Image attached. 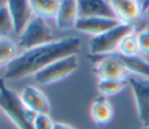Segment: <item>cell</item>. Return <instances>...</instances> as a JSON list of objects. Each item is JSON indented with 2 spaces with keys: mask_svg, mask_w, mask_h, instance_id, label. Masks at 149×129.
I'll list each match as a JSON object with an SVG mask.
<instances>
[{
  "mask_svg": "<svg viewBox=\"0 0 149 129\" xmlns=\"http://www.w3.org/2000/svg\"><path fill=\"white\" fill-rule=\"evenodd\" d=\"M143 129H149V126H147V127H144Z\"/></svg>",
  "mask_w": 149,
  "mask_h": 129,
  "instance_id": "cell-25",
  "label": "cell"
},
{
  "mask_svg": "<svg viewBox=\"0 0 149 129\" xmlns=\"http://www.w3.org/2000/svg\"><path fill=\"white\" fill-rule=\"evenodd\" d=\"M54 129H74V128H72L71 126H69V124H65V123L56 122V123L54 124Z\"/></svg>",
  "mask_w": 149,
  "mask_h": 129,
  "instance_id": "cell-23",
  "label": "cell"
},
{
  "mask_svg": "<svg viewBox=\"0 0 149 129\" xmlns=\"http://www.w3.org/2000/svg\"><path fill=\"white\" fill-rule=\"evenodd\" d=\"M0 108L19 129H34L36 114L23 105L20 95L6 85L3 78H0Z\"/></svg>",
  "mask_w": 149,
  "mask_h": 129,
  "instance_id": "cell-2",
  "label": "cell"
},
{
  "mask_svg": "<svg viewBox=\"0 0 149 129\" xmlns=\"http://www.w3.org/2000/svg\"><path fill=\"white\" fill-rule=\"evenodd\" d=\"M120 22L116 19L108 17H79L74 24V29L79 33L97 36L104 34L112 28L119 26Z\"/></svg>",
  "mask_w": 149,
  "mask_h": 129,
  "instance_id": "cell-10",
  "label": "cell"
},
{
  "mask_svg": "<svg viewBox=\"0 0 149 129\" xmlns=\"http://www.w3.org/2000/svg\"><path fill=\"white\" fill-rule=\"evenodd\" d=\"M6 6L10 14L14 33L20 35L22 30L26 28L28 22L31 20L33 12L28 0H9L6 1Z\"/></svg>",
  "mask_w": 149,
  "mask_h": 129,
  "instance_id": "cell-11",
  "label": "cell"
},
{
  "mask_svg": "<svg viewBox=\"0 0 149 129\" xmlns=\"http://www.w3.org/2000/svg\"><path fill=\"white\" fill-rule=\"evenodd\" d=\"M61 1L58 0H30L29 5L34 16L43 20H51L56 17Z\"/></svg>",
  "mask_w": 149,
  "mask_h": 129,
  "instance_id": "cell-15",
  "label": "cell"
},
{
  "mask_svg": "<svg viewBox=\"0 0 149 129\" xmlns=\"http://www.w3.org/2000/svg\"><path fill=\"white\" fill-rule=\"evenodd\" d=\"M78 20V8L76 0H62L55 17L56 27L59 30H69L74 28Z\"/></svg>",
  "mask_w": 149,
  "mask_h": 129,
  "instance_id": "cell-13",
  "label": "cell"
},
{
  "mask_svg": "<svg viewBox=\"0 0 149 129\" xmlns=\"http://www.w3.org/2000/svg\"><path fill=\"white\" fill-rule=\"evenodd\" d=\"M3 3H6V1H0V6H2Z\"/></svg>",
  "mask_w": 149,
  "mask_h": 129,
  "instance_id": "cell-24",
  "label": "cell"
},
{
  "mask_svg": "<svg viewBox=\"0 0 149 129\" xmlns=\"http://www.w3.org/2000/svg\"><path fill=\"white\" fill-rule=\"evenodd\" d=\"M136 36H137L140 52L146 56H149V29L141 30Z\"/></svg>",
  "mask_w": 149,
  "mask_h": 129,
  "instance_id": "cell-22",
  "label": "cell"
},
{
  "mask_svg": "<svg viewBox=\"0 0 149 129\" xmlns=\"http://www.w3.org/2000/svg\"><path fill=\"white\" fill-rule=\"evenodd\" d=\"M20 98L23 105L35 114H49L50 102L47 95L37 87L28 85L22 88Z\"/></svg>",
  "mask_w": 149,
  "mask_h": 129,
  "instance_id": "cell-9",
  "label": "cell"
},
{
  "mask_svg": "<svg viewBox=\"0 0 149 129\" xmlns=\"http://www.w3.org/2000/svg\"><path fill=\"white\" fill-rule=\"evenodd\" d=\"M80 50V40L76 36L63 37L51 43L24 50L5 67V80H19L28 76H34L40 70L52 62L77 55Z\"/></svg>",
  "mask_w": 149,
  "mask_h": 129,
  "instance_id": "cell-1",
  "label": "cell"
},
{
  "mask_svg": "<svg viewBox=\"0 0 149 129\" xmlns=\"http://www.w3.org/2000/svg\"><path fill=\"white\" fill-rule=\"evenodd\" d=\"M126 80L133 91L139 119L147 127L149 126V79L129 74Z\"/></svg>",
  "mask_w": 149,
  "mask_h": 129,
  "instance_id": "cell-7",
  "label": "cell"
},
{
  "mask_svg": "<svg viewBox=\"0 0 149 129\" xmlns=\"http://www.w3.org/2000/svg\"><path fill=\"white\" fill-rule=\"evenodd\" d=\"M90 113L93 122L97 124H107L112 121L114 116L113 107L104 95H100L94 99L91 105Z\"/></svg>",
  "mask_w": 149,
  "mask_h": 129,
  "instance_id": "cell-14",
  "label": "cell"
},
{
  "mask_svg": "<svg viewBox=\"0 0 149 129\" xmlns=\"http://www.w3.org/2000/svg\"><path fill=\"white\" fill-rule=\"evenodd\" d=\"M14 31L13 21L6 3L0 6V37H8Z\"/></svg>",
  "mask_w": 149,
  "mask_h": 129,
  "instance_id": "cell-20",
  "label": "cell"
},
{
  "mask_svg": "<svg viewBox=\"0 0 149 129\" xmlns=\"http://www.w3.org/2000/svg\"><path fill=\"white\" fill-rule=\"evenodd\" d=\"M121 60L123 62L126 69L129 74H134L141 78L149 79V62H147L141 56H121L119 55Z\"/></svg>",
  "mask_w": 149,
  "mask_h": 129,
  "instance_id": "cell-16",
  "label": "cell"
},
{
  "mask_svg": "<svg viewBox=\"0 0 149 129\" xmlns=\"http://www.w3.org/2000/svg\"><path fill=\"white\" fill-rule=\"evenodd\" d=\"M87 58H92L94 60V73L97 74L99 80H126V78L129 76L128 70L126 69L123 62L116 52L105 56L90 55L87 56Z\"/></svg>",
  "mask_w": 149,
  "mask_h": 129,
  "instance_id": "cell-6",
  "label": "cell"
},
{
  "mask_svg": "<svg viewBox=\"0 0 149 129\" xmlns=\"http://www.w3.org/2000/svg\"><path fill=\"white\" fill-rule=\"evenodd\" d=\"M17 45L8 37H0V67H6L10 64L17 53Z\"/></svg>",
  "mask_w": 149,
  "mask_h": 129,
  "instance_id": "cell-17",
  "label": "cell"
},
{
  "mask_svg": "<svg viewBox=\"0 0 149 129\" xmlns=\"http://www.w3.org/2000/svg\"><path fill=\"white\" fill-rule=\"evenodd\" d=\"M115 19L122 24L135 23L144 12V2L139 0H112L109 1Z\"/></svg>",
  "mask_w": 149,
  "mask_h": 129,
  "instance_id": "cell-8",
  "label": "cell"
},
{
  "mask_svg": "<svg viewBox=\"0 0 149 129\" xmlns=\"http://www.w3.org/2000/svg\"><path fill=\"white\" fill-rule=\"evenodd\" d=\"M133 33H134L133 24L120 23L119 26L112 28L111 30L104 34L92 36L88 41L90 53L93 56H105V55L114 53L121 40L125 36Z\"/></svg>",
  "mask_w": 149,
  "mask_h": 129,
  "instance_id": "cell-4",
  "label": "cell"
},
{
  "mask_svg": "<svg viewBox=\"0 0 149 129\" xmlns=\"http://www.w3.org/2000/svg\"><path fill=\"white\" fill-rule=\"evenodd\" d=\"M128 85L127 80H112V79H102L99 80L97 84V87L99 92L104 96L108 95H115L120 93L126 86Z\"/></svg>",
  "mask_w": 149,
  "mask_h": 129,
  "instance_id": "cell-18",
  "label": "cell"
},
{
  "mask_svg": "<svg viewBox=\"0 0 149 129\" xmlns=\"http://www.w3.org/2000/svg\"><path fill=\"white\" fill-rule=\"evenodd\" d=\"M116 51H118L116 53L121 56H136L140 52L137 36L134 33L125 36L119 43Z\"/></svg>",
  "mask_w": 149,
  "mask_h": 129,
  "instance_id": "cell-19",
  "label": "cell"
},
{
  "mask_svg": "<svg viewBox=\"0 0 149 129\" xmlns=\"http://www.w3.org/2000/svg\"><path fill=\"white\" fill-rule=\"evenodd\" d=\"M78 63L79 59L77 55L57 59L35 73L33 76L34 80L40 85H50L57 83L73 73L78 67Z\"/></svg>",
  "mask_w": 149,
  "mask_h": 129,
  "instance_id": "cell-5",
  "label": "cell"
},
{
  "mask_svg": "<svg viewBox=\"0 0 149 129\" xmlns=\"http://www.w3.org/2000/svg\"><path fill=\"white\" fill-rule=\"evenodd\" d=\"M34 129H54V122L49 114H36L34 119Z\"/></svg>",
  "mask_w": 149,
  "mask_h": 129,
  "instance_id": "cell-21",
  "label": "cell"
},
{
  "mask_svg": "<svg viewBox=\"0 0 149 129\" xmlns=\"http://www.w3.org/2000/svg\"><path fill=\"white\" fill-rule=\"evenodd\" d=\"M54 34L45 20L33 16L26 28L17 37V48L22 51L33 49L38 45L54 42Z\"/></svg>",
  "mask_w": 149,
  "mask_h": 129,
  "instance_id": "cell-3",
  "label": "cell"
},
{
  "mask_svg": "<svg viewBox=\"0 0 149 129\" xmlns=\"http://www.w3.org/2000/svg\"><path fill=\"white\" fill-rule=\"evenodd\" d=\"M79 17H108L115 19L109 1L105 0H79L77 1Z\"/></svg>",
  "mask_w": 149,
  "mask_h": 129,
  "instance_id": "cell-12",
  "label": "cell"
}]
</instances>
